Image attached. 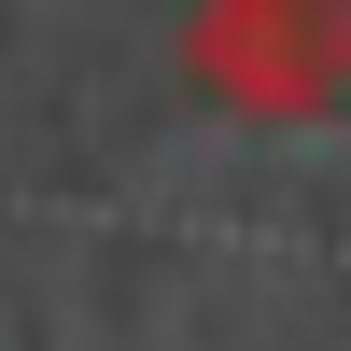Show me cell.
Returning <instances> with one entry per match:
<instances>
[{
  "instance_id": "6da1fadb",
  "label": "cell",
  "mask_w": 351,
  "mask_h": 351,
  "mask_svg": "<svg viewBox=\"0 0 351 351\" xmlns=\"http://www.w3.org/2000/svg\"><path fill=\"white\" fill-rule=\"evenodd\" d=\"M183 71L253 127H309L351 99V0H197Z\"/></svg>"
}]
</instances>
